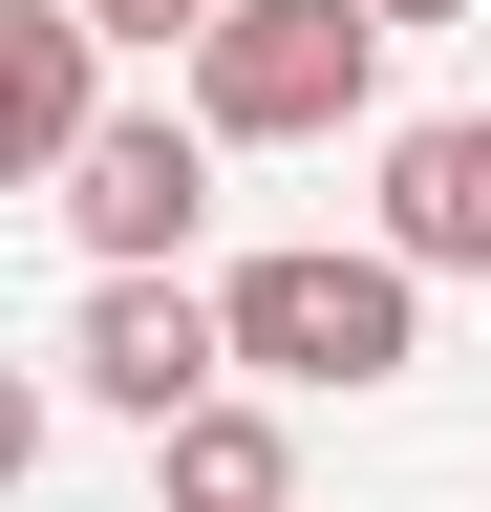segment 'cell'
Masks as SVG:
<instances>
[{
    "label": "cell",
    "mask_w": 491,
    "mask_h": 512,
    "mask_svg": "<svg viewBox=\"0 0 491 512\" xmlns=\"http://www.w3.org/2000/svg\"><path fill=\"white\" fill-rule=\"evenodd\" d=\"M235 363L257 384H299V406H363V384H406L427 363V278L385 235H299V256H235Z\"/></svg>",
    "instance_id": "1"
},
{
    "label": "cell",
    "mask_w": 491,
    "mask_h": 512,
    "mask_svg": "<svg viewBox=\"0 0 491 512\" xmlns=\"http://www.w3.org/2000/svg\"><path fill=\"white\" fill-rule=\"evenodd\" d=\"M363 107H385V22H363V0H235L214 64H193L214 150H342Z\"/></svg>",
    "instance_id": "2"
},
{
    "label": "cell",
    "mask_w": 491,
    "mask_h": 512,
    "mask_svg": "<svg viewBox=\"0 0 491 512\" xmlns=\"http://www.w3.org/2000/svg\"><path fill=\"white\" fill-rule=\"evenodd\" d=\"M65 384H86V406H129V427L171 448L193 406H235V299H193V278H86Z\"/></svg>",
    "instance_id": "3"
},
{
    "label": "cell",
    "mask_w": 491,
    "mask_h": 512,
    "mask_svg": "<svg viewBox=\"0 0 491 512\" xmlns=\"http://www.w3.org/2000/svg\"><path fill=\"white\" fill-rule=\"evenodd\" d=\"M193 214H214V128H193V107H129V128L65 171V235L107 256V278H171V256H193Z\"/></svg>",
    "instance_id": "4"
},
{
    "label": "cell",
    "mask_w": 491,
    "mask_h": 512,
    "mask_svg": "<svg viewBox=\"0 0 491 512\" xmlns=\"http://www.w3.org/2000/svg\"><path fill=\"white\" fill-rule=\"evenodd\" d=\"M107 128H129V107H107V22H86V0H0V171L65 192Z\"/></svg>",
    "instance_id": "5"
},
{
    "label": "cell",
    "mask_w": 491,
    "mask_h": 512,
    "mask_svg": "<svg viewBox=\"0 0 491 512\" xmlns=\"http://www.w3.org/2000/svg\"><path fill=\"white\" fill-rule=\"evenodd\" d=\"M385 256L406 278H491V107L385 128Z\"/></svg>",
    "instance_id": "6"
},
{
    "label": "cell",
    "mask_w": 491,
    "mask_h": 512,
    "mask_svg": "<svg viewBox=\"0 0 491 512\" xmlns=\"http://www.w3.org/2000/svg\"><path fill=\"white\" fill-rule=\"evenodd\" d=\"M150 491L171 512H299V448H278V406H193L150 448Z\"/></svg>",
    "instance_id": "7"
},
{
    "label": "cell",
    "mask_w": 491,
    "mask_h": 512,
    "mask_svg": "<svg viewBox=\"0 0 491 512\" xmlns=\"http://www.w3.org/2000/svg\"><path fill=\"white\" fill-rule=\"evenodd\" d=\"M86 22H107V43H150V64H214V22H235V0H86Z\"/></svg>",
    "instance_id": "8"
},
{
    "label": "cell",
    "mask_w": 491,
    "mask_h": 512,
    "mask_svg": "<svg viewBox=\"0 0 491 512\" xmlns=\"http://www.w3.org/2000/svg\"><path fill=\"white\" fill-rule=\"evenodd\" d=\"M363 22H385V43H406V22H470V0H363Z\"/></svg>",
    "instance_id": "9"
}]
</instances>
